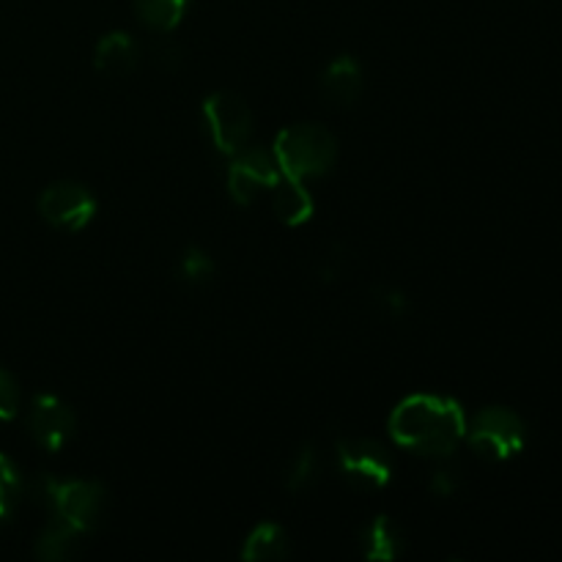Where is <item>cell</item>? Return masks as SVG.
<instances>
[{
	"label": "cell",
	"instance_id": "cell-17",
	"mask_svg": "<svg viewBox=\"0 0 562 562\" xmlns=\"http://www.w3.org/2000/svg\"><path fill=\"white\" fill-rule=\"evenodd\" d=\"M322 453L313 442H305L285 470V488L291 494H302L322 477Z\"/></svg>",
	"mask_w": 562,
	"mask_h": 562
},
{
	"label": "cell",
	"instance_id": "cell-8",
	"mask_svg": "<svg viewBox=\"0 0 562 562\" xmlns=\"http://www.w3.org/2000/svg\"><path fill=\"white\" fill-rule=\"evenodd\" d=\"M280 176H283V170H280L278 159H274L272 148L247 146L231 157L228 192L234 203L250 206L261 195V190H272L278 184Z\"/></svg>",
	"mask_w": 562,
	"mask_h": 562
},
{
	"label": "cell",
	"instance_id": "cell-1",
	"mask_svg": "<svg viewBox=\"0 0 562 562\" xmlns=\"http://www.w3.org/2000/svg\"><path fill=\"white\" fill-rule=\"evenodd\" d=\"M390 434L401 448L426 459H450L467 434L459 401L417 393L401 401L390 415Z\"/></svg>",
	"mask_w": 562,
	"mask_h": 562
},
{
	"label": "cell",
	"instance_id": "cell-19",
	"mask_svg": "<svg viewBox=\"0 0 562 562\" xmlns=\"http://www.w3.org/2000/svg\"><path fill=\"white\" fill-rule=\"evenodd\" d=\"M214 274H217V263H214V258L209 256L206 250H201L198 245L187 247L184 256H181L179 261L181 283L190 285V289H203V285L212 283Z\"/></svg>",
	"mask_w": 562,
	"mask_h": 562
},
{
	"label": "cell",
	"instance_id": "cell-5",
	"mask_svg": "<svg viewBox=\"0 0 562 562\" xmlns=\"http://www.w3.org/2000/svg\"><path fill=\"white\" fill-rule=\"evenodd\" d=\"M203 124H206L209 140L225 157H234L241 148L250 146L256 132V115L245 97L234 91L209 93L203 102Z\"/></svg>",
	"mask_w": 562,
	"mask_h": 562
},
{
	"label": "cell",
	"instance_id": "cell-3",
	"mask_svg": "<svg viewBox=\"0 0 562 562\" xmlns=\"http://www.w3.org/2000/svg\"><path fill=\"white\" fill-rule=\"evenodd\" d=\"M38 499L49 508V516L69 521L80 530L93 532L102 521L108 505V488L99 481H80V477H53L38 475L33 481Z\"/></svg>",
	"mask_w": 562,
	"mask_h": 562
},
{
	"label": "cell",
	"instance_id": "cell-4",
	"mask_svg": "<svg viewBox=\"0 0 562 562\" xmlns=\"http://www.w3.org/2000/svg\"><path fill=\"white\" fill-rule=\"evenodd\" d=\"M335 461L344 481L357 492H382L393 481V456L373 437H340Z\"/></svg>",
	"mask_w": 562,
	"mask_h": 562
},
{
	"label": "cell",
	"instance_id": "cell-20",
	"mask_svg": "<svg viewBox=\"0 0 562 562\" xmlns=\"http://www.w3.org/2000/svg\"><path fill=\"white\" fill-rule=\"evenodd\" d=\"M371 296H373V305L382 311V316L398 318L409 311V300H406L404 291H398L395 285H376Z\"/></svg>",
	"mask_w": 562,
	"mask_h": 562
},
{
	"label": "cell",
	"instance_id": "cell-6",
	"mask_svg": "<svg viewBox=\"0 0 562 562\" xmlns=\"http://www.w3.org/2000/svg\"><path fill=\"white\" fill-rule=\"evenodd\" d=\"M467 442L481 459L486 461H508L525 450L527 428L525 420L514 409L505 406H486L475 417L472 428H467Z\"/></svg>",
	"mask_w": 562,
	"mask_h": 562
},
{
	"label": "cell",
	"instance_id": "cell-14",
	"mask_svg": "<svg viewBox=\"0 0 562 562\" xmlns=\"http://www.w3.org/2000/svg\"><path fill=\"white\" fill-rule=\"evenodd\" d=\"M272 203H274V214L283 225H305L307 220L313 217V203L311 190L305 187V181L291 179V176H280L278 184L272 187Z\"/></svg>",
	"mask_w": 562,
	"mask_h": 562
},
{
	"label": "cell",
	"instance_id": "cell-11",
	"mask_svg": "<svg viewBox=\"0 0 562 562\" xmlns=\"http://www.w3.org/2000/svg\"><path fill=\"white\" fill-rule=\"evenodd\" d=\"M140 44L124 31L104 33L93 49V66H97L99 75L108 77H130L140 66Z\"/></svg>",
	"mask_w": 562,
	"mask_h": 562
},
{
	"label": "cell",
	"instance_id": "cell-23",
	"mask_svg": "<svg viewBox=\"0 0 562 562\" xmlns=\"http://www.w3.org/2000/svg\"><path fill=\"white\" fill-rule=\"evenodd\" d=\"M428 488H431L434 494H439V497H450V494H456V488H459V472L442 467V470H437L431 475Z\"/></svg>",
	"mask_w": 562,
	"mask_h": 562
},
{
	"label": "cell",
	"instance_id": "cell-2",
	"mask_svg": "<svg viewBox=\"0 0 562 562\" xmlns=\"http://www.w3.org/2000/svg\"><path fill=\"white\" fill-rule=\"evenodd\" d=\"M283 176L291 179H318L338 162V140L322 124H294L278 135L272 146Z\"/></svg>",
	"mask_w": 562,
	"mask_h": 562
},
{
	"label": "cell",
	"instance_id": "cell-15",
	"mask_svg": "<svg viewBox=\"0 0 562 562\" xmlns=\"http://www.w3.org/2000/svg\"><path fill=\"white\" fill-rule=\"evenodd\" d=\"M289 554H291L289 532H285L280 525H274V521H263V525H258L256 530L245 538V547H241V560L247 562L285 560Z\"/></svg>",
	"mask_w": 562,
	"mask_h": 562
},
{
	"label": "cell",
	"instance_id": "cell-10",
	"mask_svg": "<svg viewBox=\"0 0 562 562\" xmlns=\"http://www.w3.org/2000/svg\"><path fill=\"white\" fill-rule=\"evenodd\" d=\"M318 88L324 97L338 108H351L366 91V75L362 64L355 55H338L327 64V69L318 77Z\"/></svg>",
	"mask_w": 562,
	"mask_h": 562
},
{
	"label": "cell",
	"instance_id": "cell-22",
	"mask_svg": "<svg viewBox=\"0 0 562 562\" xmlns=\"http://www.w3.org/2000/svg\"><path fill=\"white\" fill-rule=\"evenodd\" d=\"M151 58H154V64H157L162 71H176V69H179V64H181V58H184V55H181V49L176 47L173 42H165V44H154Z\"/></svg>",
	"mask_w": 562,
	"mask_h": 562
},
{
	"label": "cell",
	"instance_id": "cell-7",
	"mask_svg": "<svg viewBox=\"0 0 562 562\" xmlns=\"http://www.w3.org/2000/svg\"><path fill=\"white\" fill-rule=\"evenodd\" d=\"M36 206L47 225L66 231V234H80L97 214V195L82 181L60 179L44 187Z\"/></svg>",
	"mask_w": 562,
	"mask_h": 562
},
{
	"label": "cell",
	"instance_id": "cell-21",
	"mask_svg": "<svg viewBox=\"0 0 562 562\" xmlns=\"http://www.w3.org/2000/svg\"><path fill=\"white\" fill-rule=\"evenodd\" d=\"M20 384L5 368H0V423H9L20 415Z\"/></svg>",
	"mask_w": 562,
	"mask_h": 562
},
{
	"label": "cell",
	"instance_id": "cell-18",
	"mask_svg": "<svg viewBox=\"0 0 562 562\" xmlns=\"http://www.w3.org/2000/svg\"><path fill=\"white\" fill-rule=\"evenodd\" d=\"M22 497H25V481H22L20 467L9 456L0 453V521L14 519Z\"/></svg>",
	"mask_w": 562,
	"mask_h": 562
},
{
	"label": "cell",
	"instance_id": "cell-12",
	"mask_svg": "<svg viewBox=\"0 0 562 562\" xmlns=\"http://www.w3.org/2000/svg\"><path fill=\"white\" fill-rule=\"evenodd\" d=\"M88 536H91V532L80 530V527L69 525V521L58 519V516H49L42 536L36 538L33 554H36L38 560H47V562L77 560L82 554V541H86Z\"/></svg>",
	"mask_w": 562,
	"mask_h": 562
},
{
	"label": "cell",
	"instance_id": "cell-9",
	"mask_svg": "<svg viewBox=\"0 0 562 562\" xmlns=\"http://www.w3.org/2000/svg\"><path fill=\"white\" fill-rule=\"evenodd\" d=\"M77 417L66 401L58 395H36L31 401V412H27V434L33 442L47 453H58L71 437H75Z\"/></svg>",
	"mask_w": 562,
	"mask_h": 562
},
{
	"label": "cell",
	"instance_id": "cell-16",
	"mask_svg": "<svg viewBox=\"0 0 562 562\" xmlns=\"http://www.w3.org/2000/svg\"><path fill=\"white\" fill-rule=\"evenodd\" d=\"M137 20L154 33H170L184 20L190 0H132Z\"/></svg>",
	"mask_w": 562,
	"mask_h": 562
},
{
	"label": "cell",
	"instance_id": "cell-13",
	"mask_svg": "<svg viewBox=\"0 0 562 562\" xmlns=\"http://www.w3.org/2000/svg\"><path fill=\"white\" fill-rule=\"evenodd\" d=\"M360 549L366 560H373V562L398 560L406 549L404 530H401L395 519L379 514L376 519H371L366 527H362Z\"/></svg>",
	"mask_w": 562,
	"mask_h": 562
}]
</instances>
